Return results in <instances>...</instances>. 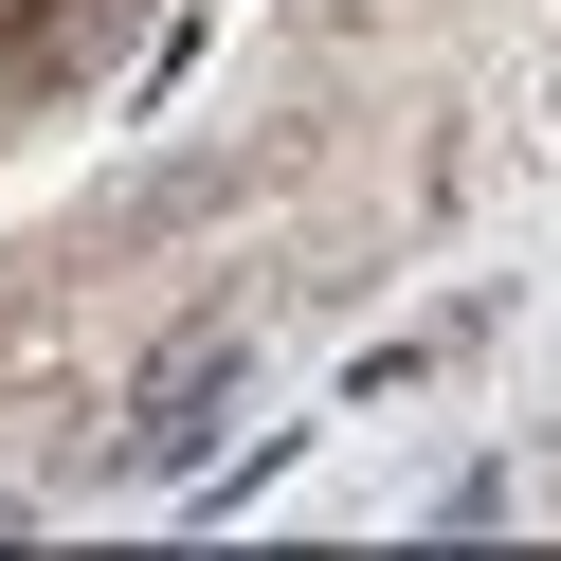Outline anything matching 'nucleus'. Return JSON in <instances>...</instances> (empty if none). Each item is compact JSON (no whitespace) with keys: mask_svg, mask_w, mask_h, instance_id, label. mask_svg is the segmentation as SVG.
I'll return each instance as SVG.
<instances>
[{"mask_svg":"<svg viewBox=\"0 0 561 561\" xmlns=\"http://www.w3.org/2000/svg\"><path fill=\"white\" fill-rule=\"evenodd\" d=\"M218 416H236V344H182V363L146 380V416H127V471H182Z\"/></svg>","mask_w":561,"mask_h":561,"instance_id":"obj_1","label":"nucleus"}]
</instances>
